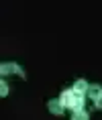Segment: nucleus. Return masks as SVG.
Instances as JSON below:
<instances>
[{
	"instance_id": "39448f33",
	"label": "nucleus",
	"mask_w": 102,
	"mask_h": 120,
	"mask_svg": "<svg viewBox=\"0 0 102 120\" xmlns=\"http://www.w3.org/2000/svg\"><path fill=\"white\" fill-rule=\"evenodd\" d=\"M74 90H76V92H84V90H88V86H86L84 79H80V82L76 83V88H74Z\"/></svg>"
},
{
	"instance_id": "0eeeda50",
	"label": "nucleus",
	"mask_w": 102,
	"mask_h": 120,
	"mask_svg": "<svg viewBox=\"0 0 102 120\" xmlns=\"http://www.w3.org/2000/svg\"><path fill=\"white\" fill-rule=\"evenodd\" d=\"M96 106L102 108V96H98V98H96Z\"/></svg>"
},
{
	"instance_id": "7ed1b4c3",
	"label": "nucleus",
	"mask_w": 102,
	"mask_h": 120,
	"mask_svg": "<svg viewBox=\"0 0 102 120\" xmlns=\"http://www.w3.org/2000/svg\"><path fill=\"white\" fill-rule=\"evenodd\" d=\"M88 94H90V96H92V98L96 100L98 96H102V90L98 88V86H92V88H88Z\"/></svg>"
},
{
	"instance_id": "423d86ee",
	"label": "nucleus",
	"mask_w": 102,
	"mask_h": 120,
	"mask_svg": "<svg viewBox=\"0 0 102 120\" xmlns=\"http://www.w3.org/2000/svg\"><path fill=\"white\" fill-rule=\"evenodd\" d=\"M6 92H8V88H6V83L0 79V96H6Z\"/></svg>"
},
{
	"instance_id": "f257e3e1",
	"label": "nucleus",
	"mask_w": 102,
	"mask_h": 120,
	"mask_svg": "<svg viewBox=\"0 0 102 120\" xmlns=\"http://www.w3.org/2000/svg\"><path fill=\"white\" fill-rule=\"evenodd\" d=\"M61 104H63V106L74 108V110H80V108H82V104H84V98L80 96V92L70 90V92H65V94L61 96Z\"/></svg>"
},
{
	"instance_id": "20e7f679",
	"label": "nucleus",
	"mask_w": 102,
	"mask_h": 120,
	"mask_svg": "<svg viewBox=\"0 0 102 120\" xmlns=\"http://www.w3.org/2000/svg\"><path fill=\"white\" fill-rule=\"evenodd\" d=\"M74 120H88V114L84 112V110H76L74 112Z\"/></svg>"
},
{
	"instance_id": "f03ea898",
	"label": "nucleus",
	"mask_w": 102,
	"mask_h": 120,
	"mask_svg": "<svg viewBox=\"0 0 102 120\" xmlns=\"http://www.w3.org/2000/svg\"><path fill=\"white\" fill-rule=\"evenodd\" d=\"M49 110L53 114H61V110H63V104H61V100H53V102H49Z\"/></svg>"
}]
</instances>
